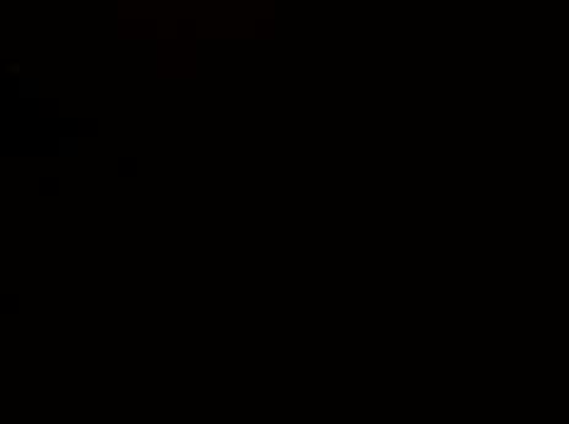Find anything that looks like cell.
Wrapping results in <instances>:
<instances>
[{
  "label": "cell",
  "instance_id": "2",
  "mask_svg": "<svg viewBox=\"0 0 569 424\" xmlns=\"http://www.w3.org/2000/svg\"><path fill=\"white\" fill-rule=\"evenodd\" d=\"M39 96V79H20V98H37Z\"/></svg>",
  "mask_w": 569,
  "mask_h": 424
},
{
  "label": "cell",
  "instance_id": "3",
  "mask_svg": "<svg viewBox=\"0 0 569 424\" xmlns=\"http://www.w3.org/2000/svg\"><path fill=\"white\" fill-rule=\"evenodd\" d=\"M5 71H7V74H20V64H17V61H12V64H10V61H7V66H5Z\"/></svg>",
  "mask_w": 569,
  "mask_h": 424
},
{
  "label": "cell",
  "instance_id": "1",
  "mask_svg": "<svg viewBox=\"0 0 569 424\" xmlns=\"http://www.w3.org/2000/svg\"><path fill=\"white\" fill-rule=\"evenodd\" d=\"M79 145L81 142L76 138H59V157H76L79 155Z\"/></svg>",
  "mask_w": 569,
  "mask_h": 424
}]
</instances>
